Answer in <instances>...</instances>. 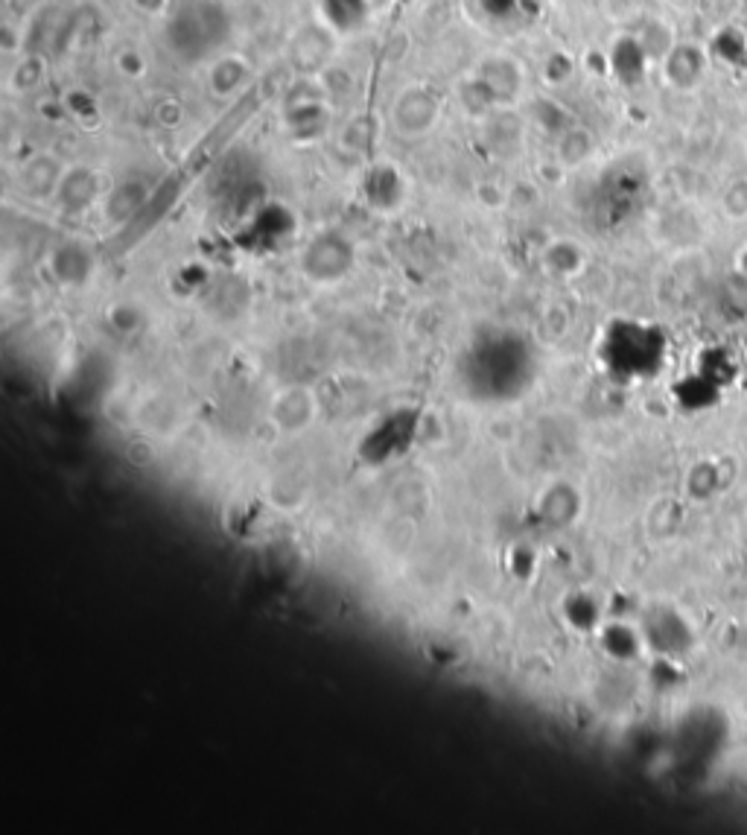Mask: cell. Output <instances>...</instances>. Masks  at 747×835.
Instances as JSON below:
<instances>
[{
    "label": "cell",
    "instance_id": "277c9868",
    "mask_svg": "<svg viewBox=\"0 0 747 835\" xmlns=\"http://www.w3.org/2000/svg\"><path fill=\"white\" fill-rule=\"evenodd\" d=\"M476 88L482 91L488 106H505L511 100H517L520 88H523V71L517 68L514 59L508 56H491L476 76Z\"/></svg>",
    "mask_w": 747,
    "mask_h": 835
},
{
    "label": "cell",
    "instance_id": "ba28073f",
    "mask_svg": "<svg viewBox=\"0 0 747 835\" xmlns=\"http://www.w3.org/2000/svg\"><path fill=\"white\" fill-rule=\"evenodd\" d=\"M275 418L284 430H298L307 424L310 418V398L304 392H289L284 398H278L275 406Z\"/></svg>",
    "mask_w": 747,
    "mask_h": 835
},
{
    "label": "cell",
    "instance_id": "8992f818",
    "mask_svg": "<svg viewBox=\"0 0 747 835\" xmlns=\"http://www.w3.org/2000/svg\"><path fill=\"white\" fill-rule=\"evenodd\" d=\"M59 196L65 202V211L88 208L97 199V176L88 170H71L59 184Z\"/></svg>",
    "mask_w": 747,
    "mask_h": 835
},
{
    "label": "cell",
    "instance_id": "52a82bcc",
    "mask_svg": "<svg viewBox=\"0 0 747 835\" xmlns=\"http://www.w3.org/2000/svg\"><path fill=\"white\" fill-rule=\"evenodd\" d=\"M88 263H91V260L85 255V249L71 243V246H65V249L56 252V257H53V272H56V278H62L65 284H82V281L88 278V272H91Z\"/></svg>",
    "mask_w": 747,
    "mask_h": 835
},
{
    "label": "cell",
    "instance_id": "6da1fadb",
    "mask_svg": "<svg viewBox=\"0 0 747 835\" xmlns=\"http://www.w3.org/2000/svg\"><path fill=\"white\" fill-rule=\"evenodd\" d=\"M228 33H231V24L219 3L190 0L173 15L170 44L184 59H205L225 44Z\"/></svg>",
    "mask_w": 747,
    "mask_h": 835
},
{
    "label": "cell",
    "instance_id": "3957f363",
    "mask_svg": "<svg viewBox=\"0 0 747 835\" xmlns=\"http://www.w3.org/2000/svg\"><path fill=\"white\" fill-rule=\"evenodd\" d=\"M438 120V100L427 88H406L392 106V126L403 138H421Z\"/></svg>",
    "mask_w": 747,
    "mask_h": 835
},
{
    "label": "cell",
    "instance_id": "5b68a950",
    "mask_svg": "<svg viewBox=\"0 0 747 835\" xmlns=\"http://www.w3.org/2000/svg\"><path fill=\"white\" fill-rule=\"evenodd\" d=\"M62 179H65V173L56 167V161L50 155H36L21 173V190H27V196H33V199H44V196L59 193Z\"/></svg>",
    "mask_w": 747,
    "mask_h": 835
},
{
    "label": "cell",
    "instance_id": "7a4b0ae2",
    "mask_svg": "<svg viewBox=\"0 0 747 835\" xmlns=\"http://www.w3.org/2000/svg\"><path fill=\"white\" fill-rule=\"evenodd\" d=\"M351 263H354V246L345 237H339V234H321V237H316L307 246L304 257H301V266H304L307 278L321 281V284L345 278Z\"/></svg>",
    "mask_w": 747,
    "mask_h": 835
}]
</instances>
